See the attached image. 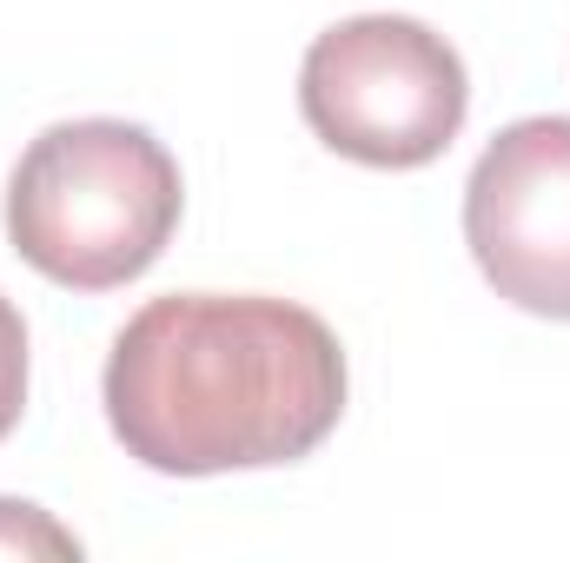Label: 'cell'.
Listing matches in <instances>:
<instances>
[{"label":"cell","mask_w":570,"mask_h":563,"mask_svg":"<svg viewBox=\"0 0 570 563\" xmlns=\"http://www.w3.org/2000/svg\"><path fill=\"white\" fill-rule=\"evenodd\" d=\"M107 424L159 477L312 457L345 418L338 332L266 292H166L107 352Z\"/></svg>","instance_id":"1"},{"label":"cell","mask_w":570,"mask_h":563,"mask_svg":"<svg viewBox=\"0 0 570 563\" xmlns=\"http://www.w3.org/2000/svg\"><path fill=\"white\" fill-rule=\"evenodd\" d=\"M179 159L134 120H60L7 179V239L40 279L114 292L140 279L179 226Z\"/></svg>","instance_id":"2"},{"label":"cell","mask_w":570,"mask_h":563,"mask_svg":"<svg viewBox=\"0 0 570 563\" xmlns=\"http://www.w3.org/2000/svg\"><path fill=\"white\" fill-rule=\"evenodd\" d=\"M471 107L464 60L412 13H358L325 27L298 67V113L358 166L412 172L458 140Z\"/></svg>","instance_id":"3"},{"label":"cell","mask_w":570,"mask_h":563,"mask_svg":"<svg viewBox=\"0 0 570 563\" xmlns=\"http://www.w3.org/2000/svg\"><path fill=\"white\" fill-rule=\"evenodd\" d=\"M464 246L498 298L570 318V120L538 113L484 146L464 186Z\"/></svg>","instance_id":"4"},{"label":"cell","mask_w":570,"mask_h":563,"mask_svg":"<svg viewBox=\"0 0 570 563\" xmlns=\"http://www.w3.org/2000/svg\"><path fill=\"white\" fill-rule=\"evenodd\" d=\"M0 557H80V537L60 531L40 504L0 497Z\"/></svg>","instance_id":"5"},{"label":"cell","mask_w":570,"mask_h":563,"mask_svg":"<svg viewBox=\"0 0 570 563\" xmlns=\"http://www.w3.org/2000/svg\"><path fill=\"white\" fill-rule=\"evenodd\" d=\"M27 412V318L0 292V437Z\"/></svg>","instance_id":"6"}]
</instances>
